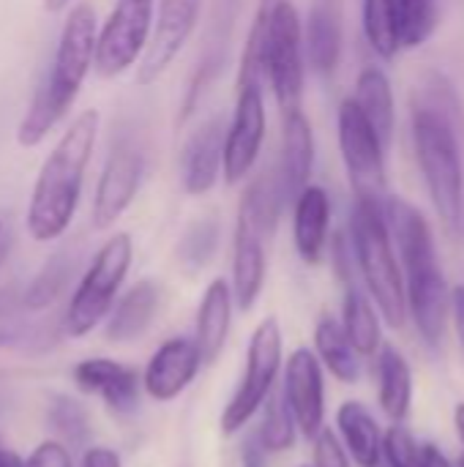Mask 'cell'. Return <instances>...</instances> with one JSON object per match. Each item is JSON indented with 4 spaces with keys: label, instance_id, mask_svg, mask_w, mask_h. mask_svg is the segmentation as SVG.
<instances>
[{
    "label": "cell",
    "instance_id": "6da1fadb",
    "mask_svg": "<svg viewBox=\"0 0 464 467\" xmlns=\"http://www.w3.org/2000/svg\"><path fill=\"white\" fill-rule=\"evenodd\" d=\"M386 222L405 276L407 315L413 317L421 339L429 348H438L451 320V290L438 260L432 227L424 213L399 194H388Z\"/></svg>",
    "mask_w": 464,
    "mask_h": 467
},
{
    "label": "cell",
    "instance_id": "7a4b0ae2",
    "mask_svg": "<svg viewBox=\"0 0 464 467\" xmlns=\"http://www.w3.org/2000/svg\"><path fill=\"white\" fill-rule=\"evenodd\" d=\"M98 112L85 109L60 137L55 150L41 164L36 178L30 205H27V233L36 241H55L60 238L79 205L85 170L98 137Z\"/></svg>",
    "mask_w": 464,
    "mask_h": 467
},
{
    "label": "cell",
    "instance_id": "3957f363",
    "mask_svg": "<svg viewBox=\"0 0 464 467\" xmlns=\"http://www.w3.org/2000/svg\"><path fill=\"white\" fill-rule=\"evenodd\" d=\"M96 41H98V25L96 11L90 3H79L71 8L52 66L41 85L33 93V101L16 129V142L22 148H36L52 126L68 112L74 104L90 66L96 63Z\"/></svg>",
    "mask_w": 464,
    "mask_h": 467
},
{
    "label": "cell",
    "instance_id": "277c9868",
    "mask_svg": "<svg viewBox=\"0 0 464 467\" xmlns=\"http://www.w3.org/2000/svg\"><path fill=\"white\" fill-rule=\"evenodd\" d=\"M350 244L358 274L377 312L391 328H402L407 315V290L386 222V205L356 200L350 213Z\"/></svg>",
    "mask_w": 464,
    "mask_h": 467
},
{
    "label": "cell",
    "instance_id": "5b68a950",
    "mask_svg": "<svg viewBox=\"0 0 464 467\" xmlns=\"http://www.w3.org/2000/svg\"><path fill=\"white\" fill-rule=\"evenodd\" d=\"M413 140L435 211L449 233H459L464 211L459 123L435 109L413 104Z\"/></svg>",
    "mask_w": 464,
    "mask_h": 467
},
{
    "label": "cell",
    "instance_id": "8992f818",
    "mask_svg": "<svg viewBox=\"0 0 464 467\" xmlns=\"http://www.w3.org/2000/svg\"><path fill=\"white\" fill-rule=\"evenodd\" d=\"M284 364V339L276 317L260 320L246 348V369L222 413V432L235 435L265 408Z\"/></svg>",
    "mask_w": 464,
    "mask_h": 467
},
{
    "label": "cell",
    "instance_id": "52a82bcc",
    "mask_svg": "<svg viewBox=\"0 0 464 467\" xmlns=\"http://www.w3.org/2000/svg\"><path fill=\"white\" fill-rule=\"evenodd\" d=\"M131 257H134V244L129 233L112 235L96 252L66 312V331L71 337L90 334L109 315L115 296L131 268Z\"/></svg>",
    "mask_w": 464,
    "mask_h": 467
},
{
    "label": "cell",
    "instance_id": "ba28073f",
    "mask_svg": "<svg viewBox=\"0 0 464 467\" xmlns=\"http://www.w3.org/2000/svg\"><path fill=\"white\" fill-rule=\"evenodd\" d=\"M265 74L282 115L298 112L304 96V25L293 0L271 3Z\"/></svg>",
    "mask_w": 464,
    "mask_h": 467
},
{
    "label": "cell",
    "instance_id": "9c48e42d",
    "mask_svg": "<svg viewBox=\"0 0 464 467\" xmlns=\"http://www.w3.org/2000/svg\"><path fill=\"white\" fill-rule=\"evenodd\" d=\"M339 148L356 200L386 205L388 200L386 145L353 99L342 101L339 107Z\"/></svg>",
    "mask_w": 464,
    "mask_h": 467
},
{
    "label": "cell",
    "instance_id": "30bf717a",
    "mask_svg": "<svg viewBox=\"0 0 464 467\" xmlns=\"http://www.w3.org/2000/svg\"><path fill=\"white\" fill-rule=\"evenodd\" d=\"M150 16L153 0H118L96 41L93 66L101 77H118L145 55L150 41Z\"/></svg>",
    "mask_w": 464,
    "mask_h": 467
},
{
    "label": "cell",
    "instance_id": "8fae6325",
    "mask_svg": "<svg viewBox=\"0 0 464 467\" xmlns=\"http://www.w3.org/2000/svg\"><path fill=\"white\" fill-rule=\"evenodd\" d=\"M282 397L287 400L298 432L317 438L325 427V367L309 348H298L287 356Z\"/></svg>",
    "mask_w": 464,
    "mask_h": 467
},
{
    "label": "cell",
    "instance_id": "7c38bea8",
    "mask_svg": "<svg viewBox=\"0 0 464 467\" xmlns=\"http://www.w3.org/2000/svg\"><path fill=\"white\" fill-rule=\"evenodd\" d=\"M265 140V104L263 88H238L235 115L224 140V181L241 183L257 164Z\"/></svg>",
    "mask_w": 464,
    "mask_h": 467
},
{
    "label": "cell",
    "instance_id": "4fadbf2b",
    "mask_svg": "<svg viewBox=\"0 0 464 467\" xmlns=\"http://www.w3.org/2000/svg\"><path fill=\"white\" fill-rule=\"evenodd\" d=\"M200 5H202V0H159L156 27H153V36L148 41V49H145V55L139 60V71H137L139 85L156 82L167 71V66L178 57V52L186 47V41L197 25Z\"/></svg>",
    "mask_w": 464,
    "mask_h": 467
},
{
    "label": "cell",
    "instance_id": "5bb4252c",
    "mask_svg": "<svg viewBox=\"0 0 464 467\" xmlns=\"http://www.w3.org/2000/svg\"><path fill=\"white\" fill-rule=\"evenodd\" d=\"M142 170H145L142 153L134 145L123 142V145L112 148V153L101 170L96 197H93V227L96 230L112 227L123 216V211L134 202L139 181H142Z\"/></svg>",
    "mask_w": 464,
    "mask_h": 467
},
{
    "label": "cell",
    "instance_id": "9a60e30c",
    "mask_svg": "<svg viewBox=\"0 0 464 467\" xmlns=\"http://www.w3.org/2000/svg\"><path fill=\"white\" fill-rule=\"evenodd\" d=\"M202 353L194 339L189 337H175L167 339L148 361L145 367V394L156 402H172L178 400L197 378L202 367Z\"/></svg>",
    "mask_w": 464,
    "mask_h": 467
},
{
    "label": "cell",
    "instance_id": "2e32d148",
    "mask_svg": "<svg viewBox=\"0 0 464 467\" xmlns=\"http://www.w3.org/2000/svg\"><path fill=\"white\" fill-rule=\"evenodd\" d=\"M224 118L213 115L186 140L180 150V181L183 189L194 197L208 194L219 175H224Z\"/></svg>",
    "mask_w": 464,
    "mask_h": 467
},
{
    "label": "cell",
    "instance_id": "e0dca14e",
    "mask_svg": "<svg viewBox=\"0 0 464 467\" xmlns=\"http://www.w3.org/2000/svg\"><path fill=\"white\" fill-rule=\"evenodd\" d=\"M268 241L271 238L260 227L238 216L235 244H232V296H235V306L243 312H249L263 293L265 271H268V260H265Z\"/></svg>",
    "mask_w": 464,
    "mask_h": 467
},
{
    "label": "cell",
    "instance_id": "ac0fdd59",
    "mask_svg": "<svg viewBox=\"0 0 464 467\" xmlns=\"http://www.w3.org/2000/svg\"><path fill=\"white\" fill-rule=\"evenodd\" d=\"M74 380L82 391L96 394L104 405L120 416L134 413L139 402V378L134 369L112 358H88L74 369Z\"/></svg>",
    "mask_w": 464,
    "mask_h": 467
},
{
    "label": "cell",
    "instance_id": "d6986e66",
    "mask_svg": "<svg viewBox=\"0 0 464 467\" xmlns=\"http://www.w3.org/2000/svg\"><path fill=\"white\" fill-rule=\"evenodd\" d=\"M345 41L342 0H312L304 25V52L317 74H331L339 66Z\"/></svg>",
    "mask_w": 464,
    "mask_h": 467
},
{
    "label": "cell",
    "instance_id": "ffe728a7",
    "mask_svg": "<svg viewBox=\"0 0 464 467\" xmlns=\"http://www.w3.org/2000/svg\"><path fill=\"white\" fill-rule=\"evenodd\" d=\"M314 167V134L304 112L284 115L282 129V159H279V183L284 192V200L295 202L298 194L309 186Z\"/></svg>",
    "mask_w": 464,
    "mask_h": 467
},
{
    "label": "cell",
    "instance_id": "44dd1931",
    "mask_svg": "<svg viewBox=\"0 0 464 467\" xmlns=\"http://www.w3.org/2000/svg\"><path fill=\"white\" fill-rule=\"evenodd\" d=\"M232 306H235L232 285L224 279H213L202 293L197 323H194V342L205 364H213L227 345L232 328Z\"/></svg>",
    "mask_w": 464,
    "mask_h": 467
},
{
    "label": "cell",
    "instance_id": "7402d4cb",
    "mask_svg": "<svg viewBox=\"0 0 464 467\" xmlns=\"http://www.w3.org/2000/svg\"><path fill=\"white\" fill-rule=\"evenodd\" d=\"M328 219H331L328 194L320 186H306L295 200V216H293L295 249L306 265H317L325 254Z\"/></svg>",
    "mask_w": 464,
    "mask_h": 467
},
{
    "label": "cell",
    "instance_id": "603a6c76",
    "mask_svg": "<svg viewBox=\"0 0 464 467\" xmlns=\"http://www.w3.org/2000/svg\"><path fill=\"white\" fill-rule=\"evenodd\" d=\"M336 435L345 443L350 460L358 467H375L383 462V435L377 419L366 410V405L350 400L336 410Z\"/></svg>",
    "mask_w": 464,
    "mask_h": 467
},
{
    "label": "cell",
    "instance_id": "cb8c5ba5",
    "mask_svg": "<svg viewBox=\"0 0 464 467\" xmlns=\"http://www.w3.org/2000/svg\"><path fill=\"white\" fill-rule=\"evenodd\" d=\"M377 400L394 424H405L413 405V369L394 345H383L377 353Z\"/></svg>",
    "mask_w": 464,
    "mask_h": 467
},
{
    "label": "cell",
    "instance_id": "d4e9b609",
    "mask_svg": "<svg viewBox=\"0 0 464 467\" xmlns=\"http://www.w3.org/2000/svg\"><path fill=\"white\" fill-rule=\"evenodd\" d=\"M159 301H161V290L156 282H150V279L137 282L112 309V317L107 323V339L109 342L139 339L150 328V323L159 312Z\"/></svg>",
    "mask_w": 464,
    "mask_h": 467
},
{
    "label": "cell",
    "instance_id": "484cf974",
    "mask_svg": "<svg viewBox=\"0 0 464 467\" xmlns=\"http://www.w3.org/2000/svg\"><path fill=\"white\" fill-rule=\"evenodd\" d=\"M314 356L339 383H356L361 378V353L350 342L339 317H320L314 326Z\"/></svg>",
    "mask_w": 464,
    "mask_h": 467
},
{
    "label": "cell",
    "instance_id": "4316f807",
    "mask_svg": "<svg viewBox=\"0 0 464 467\" xmlns=\"http://www.w3.org/2000/svg\"><path fill=\"white\" fill-rule=\"evenodd\" d=\"M353 101L358 104V109L364 112V118L372 123V129L377 131V137L388 148L391 145V137H394L397 109H394V90H391V82H388L386 71L377 68V66H366L358 74Z\"/></svg>",
    "mask_w": 464,
    "mask_h": 467
},
{
    "label": "cell",
    "instance_id": "83f0119b",
    "mask_svg": "<svg viewBox=\"0 0 464 467\" xmlns=\"http://www.w3.org/2000/svg\"><path fill=\"white\" fill-rule=\"evenodd\" d=\"M380 312L375 306V301L369 298V293H361L353 282L345 290V301H342V326L350 337V342L356 345V350L361 356H375L383 348V326H380Z\"/></svg>",
    "mask_w": 464,
    "mask_h": 467
},
{
    "label": "cell",
    "instance_id": "f1b7e54d",
    "mask_svg": "<svg viewBox=\"0 0 464 467\" xmlns=\"http://www.w3.org/2000/svg\"><path fill=\"white\" fill-rule=\"evenodd\" d=\"M74 252L71 249H60L55 252L44 268L36 274V279L27 285V290L22 293V306L27 309H44L52 301H57V296L66 290L71 274H74Z\"/></svg>",
    "mask_w": 464,
    "mask_h": 467
},
{
    "label": "cell",
    "instance_id": "f546056e",
    "mask_svg": "<svg viewBox=\"0 0 464 467\" xmlns=\"http://www.w3.org/2000/svg\"><path fill=\"white\" fill-rule=\"evenodd\" d=\"M271 3L273 0H263L260 8H257V14H254L249 38H246L243 55H241L238 88H263V82L268 79V74H265V47H268Z\"/></svg>",
    "mask_w": 464,
    "mask_h": 467
},
{
    "label": "cell",
    "instance_id": "4dcf8cb0",
    "mask_svg": "<svg viewBox=\"0 0 464 467\" xmlns=\"http://www.w3.org/2000/svg\"><path fill=\"white\" fill-rule=\"evenodd\" d=\"M364 33L369 47L383 57L394 60L402 49L394 0H364Z\"/></svg>",
    "mask_w": 464,
    "mask_h": 467
},
{
    "label": "cell",
    "instance_id": "1f68e13d",
    "mask_svg": "<svg viewBox=\"0 0 464 467\" xmlns=\"http://www.w3.org/2000/svg\"><path fill=\"white\" fill-rule=\"evenodd\" d=\"M402 49H416L438 27V0H394Z\"/></svg>",
    "mask_w": 464,
    "mask_h": 467
},
{
    "label": "cell",
    "instance_id": "d6a6232c",
    "mask_svg": "<svg viewBox=\"0 0 464 467\" xmlns=\"http://www.w3.org/2000/svg\"><path fill=\"white\" fill-rule=\"evenodd\" d=\"M260 413H263V419H260L257 435L263 438L265 449L271 454L290 451L298 438V424H295V416H293L287 400L282 394H276V397L271 394V400L265 402V408Z\"/></svg>",
    "mask_w": 464,
    "mask_h": 467
},
{
    "label": "cell",
    "instance_id": "836d02e7",
    "mask_svg": "<svg viewBox=\"0 0 464 467\" xmlns=\"http://www.w3.org/2000/svg\"><path fill=\"white\" fill-rule=\"evenodd\" d=\"M222 241V227L216 219H200L197 224H191L186 230V235L178 244V260L183 263V268L189 271H200L205 268Z\"/></svg>",
    "mask_w": 464,
    "mask_h": 467
},
{
    "label": "cell",
    "instance_id": "e575fe53",
    "mask_svg": "<svg viewBox=\"0 0 464 467\" xmlns=\"http://www.w3.org/2000/svg\"><path fill=\"white\" fill-rule=\"evenodd\" d=\"M421 451L418 441L405 424H394L383 435V465L386 467H421Z\"/></svg>",
    "mask_w": 464,
    "mask_h": 467
},
{
    "label": "cell",
    "instance_id": "d590c367",
    "mask_svg": "<svg viewBox=\"0 0 464 467\" xmlns=\"http://www.w3.org/2000/svg\"><path fill=\"white\" fill-rule=\"evenodd\" d=\"M49 424L71 443H79L88 438L90 424H88V413L79 408V402L68 400V397H57L49 408Z\"/></svg>",
    "mask_w": 464,
    "mask_h": 467
},
{
    "label": "cell",
    "instance_id": "8d00e7d4",
    "mask_svg": "<svg viewBox=\"0 0 464 467\" xmlns=\"http://www.w3.org/2000/svg\"><path fill=\"white\" fill-rule=\"evenodd\" d=\"M312 443H314V449H312L314 467H353L350 465V454H347L345 443L328 427H323L317 432V438H312Z\"/></svg>",
    "mask_w": 464,
    "mask_h": 467
},
{
    "label": "cell",
    "instance_id": "74e56055",
    "mask_svg": "<svg viewBox=\"0 0 464 467\" xmlns=\"http://www.w3.org/2000/svg\"><path fill=\"white\" fill-rule=\"evenodd\" d=\"M25 467H71V457H68V451L60 443L46 441V443H41L30 454V460L25 462Z\"/></svg>",
    "mask_w": 464,
    "mask_h": 467
},
{
    "label": "cell",
    "instance_id": "f35d334b",
    "mask_svg": "<svg viewBox=\"0 0 464 467\" xmlns=\"http://www.w3.org/2000/svg\"><path fill=\"white\" fill-rule=\"evenodd\" d=\"M268 457H271V451L265 449L257 430L249 432L241 443V467H268Z\"/></svg>",
    "mask_w": 464,
    "mask_h": 467
},
{
    "label": "cell",
    "instance_id": "ab89813d",
    "mask_svg": "<svg viewBox=\"0 0 464 467\" xmlns=\"http://www.w3.org/2000/svg\"><path fill=\"white\" fill-rule=\"evenodd\" d=\"M451 320H454L457 339H459V348L464 353V285L451 290Z\"/></svg>",
    "mask_w": 464,
    "mask_h": 467
},
{
    "label": "cell",
    "instance_id": "60d3db41",
    "mask_svg": "<svg viewBox=\"0 0 464 467\" xmlns=\"http://www.w3.org/2000/svg\"><path fill=\"white\" fill-rule=\"evenodd\" d=\"M79 467H120V457L112 449H90L85 451Z\"/></svg>",
    "mask_w": 464,
    "mask_h": 467
},
{
    "label": "cell",
    "instance_id": "b9f144b4",
    "mask_svg": "<svg viewBox=\"0 0 464 467\" xmlns=\"http://www.w3.org/2000/svg\"><path fill=\"white\" fill-rule=\"evenodd\" d=\"M421 467H457L438 446L427 443L424 451H421Z\"/></svg>",
    "mask_w": 464,
    "mask_h": 467
},
{
    "label": "cell",
    "instance_id": "7bdbcfd3",
    "mask_svg": "<svg viewBox=\"0 0 464 467\" xmlns=\"http://www.w3.org/2000/svg\"><path fill=\"white\" fill-rule=\"evenodd\" d=\"M16 304H22V293H19L14 285L0 287V317L11 315V312L16 309Z\"/></svg>",
    "mask_w": 464,
    "mask_h": 467
},
{
    "label": "cell",
    "instance_id": "ee69618b",
    "mask_svg": "<svg viewBox=\"0 0 464 467\" xmlns=\"http://www.w3.org/2000/svg\"><path fill=\"white\" fill-rule=\"evenodd\" d=\"M0 467H25V462L14 451H8L5 446H0Z\"/></svg>",
    "mask_w": 464,
    "mask_h": 467
},
{
    "label": "cell",
    "instance_id": "f6af8a7d",
    "mask_svg": "<svg viewBox=\"0 0 464 467\" xmlns=\"http://www.w3.org/2000/svg\"><path fill=\"white\" fill-rule=\"evenodd\" d=\"M454 427H457V435H459V441H462L464 446V402H459L454 408Z\"/></svg>",
    "mask_w": 464,
    "mask_h": 467
},
{
    "label": "cell",
    "instance_id": "bcb514c9",
    "mask_svg": "<svg viewBox=\"0 0 464 467\" xmlns=\"http://www.w3.org/2000/svg\"><path fill=\"white\" fill-rule=\"evenodd\" d=\"M22 339L19 331H0V348H8V345H16Z\"/></svg>",
    "mask_w": 464,
    "mask_h": 467
},
{
    "label": "cell",
    "instance_id": "7dc6e473",
    "mask_svg": "<svg viewBox=\"0 0 464 467\" xmlns=\"http://www.w3.org/2000/svg\"><path fill=\"white\" fill-rule=\"evenodd\" d=\"M5 252H8V233H5V224L0 219V260L5 257Z\"/></svg>",
    "mask_w": 464,
    "mask_h": 467
},
{
    "label": "cell",
    "instance_id": "c3c4849f",
    "mask_svg": "<svg viewBox=\"0 0 464 467\" xmlns=\"http://www.w3.org/2000/svg\"><path fill=\"white\" fill-rule=\"evenodd\" d=\"M66 3H68V0H44L46 11H60V8H63Z\"/></svg>",
    "mask_w": 464,
    "mask_h": 467
},
{
    "label": "cell",
    "instance_id": "681fc988",
    "mask_svg": "<svg viewBox=\"0 0 464 467\" xmlns=\"http://www.w3.org/2000/svg\"><path fill=\"white\" fill-rule=\"evenodd\" d=\"M457 467H464V451L459 454V460H457Z\"/></svg>",
    "mask_w": 464,
    "mask_h": 467
},
{
    "label": "cell",
    "instance_id": "f907efd6",
    "mask_svg": "<svg viewBox=\"0 0 464 467\" xmlns=\"http://www.w3.org/2000/svg\"><path fill=\"white\" fill-rule=\"evenodd\" d=\"M375 467H386V465H383V462H380V465H375Z\"/></svg>",
    "mask_w": 464,
    "mask_h": 467
},
{
    "label": "cell",
    "instance_id": "816d5d0a",
    "mask_svg": "<svg viewBox=\"0 0 464 467\" xmlns=\"http://www.w3.org/2000/svg\"><path fill=\"white\" fill-rule=\"evenodd\" d=\"M304 467H309V465H304ZM312 467H314V465H312Z\"/></svg>",
    "mask_w": 464,
    "mask_h": 467
}]
</instances>
